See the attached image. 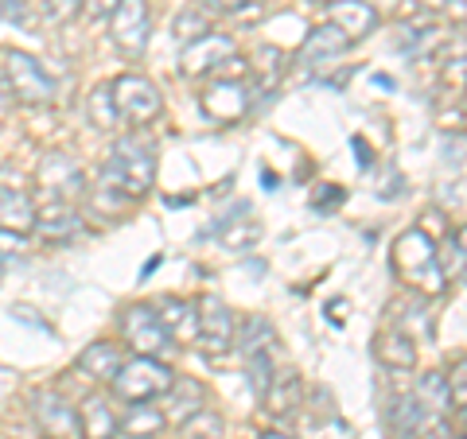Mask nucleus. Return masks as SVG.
Masks as SVG:
<instances>
[{
    "label": "nucleus",
    "mask_w": 467,
    "mask_h": 439,
    "mask_svg": "<svg viewBox=\"0 0 467 439\" xmlns=\"http://www.w3.org/2000/svg\"><path fill=\"white\" fill-rule=\"evenodd\" d=\"M101 179L113 183L117 191H125L129 199H144L152 191L156 183V152L149 140L140 137H117L113 148H109V159L101 168Z\"/></svg>",
    "instance_id": "obj_1"
},
{
    "label": "nucleus",
    "mask_w": 467,
    "mask_h": 439,
    "mask_svg": "<svg viewBox=\"0 0 467 439\" xmlns=\"http://www.w3.org/2000/svg\"><path fill=\"white\" fill-rule=\"evenodd\" d=\"M389 265H393V272H398L405 284L420 288L425 296H441V291L448 288L444 272H441V260H436V245H432V238L420 226L405 230L401 238L393 241Z\"/></svg>",
    "instance_id": "obj_2"
},
{
    "label": "nucleus",
    "mask_w": 467,
    "mask_h": 439,
    "mask_svg": "<svg viewBox=\"0 0 467 439\" xmlns=\"http://www.w3.org/2000/svg\"><path fill=\"white\" fill-rule=\"evenodd\" d=\"M171 382H175V373H171L168 362L137 354V358L121 362V370L109 377V389H113V397L137 404V401H156V397H164V393L171 389Z\"/></svg>",
    "instance_id": "obj_3"
},
{
    "label": "nucleus",
    "mask_w": 467,
    "mask_h": 439,
    "mask_svg": "<svg viewBox=\"0 0 467 439\" xmlns=\"http://www.w3.org/2000/svg\"><path fill=\"white\" fill-rule=\"evenodd\" d=\"M121 339L137 350V354L144 358H171L175 354V342L171 334L164 331V323H160L156 307L152 303H129L121 311Z\"/></svg>",
    "instance_id": "obj_4"
},
{
    "label": "nucleus",
    "mask_w": 467,
    "mask_h": 439,
    "mask_svg": "<svg viewBox=\"0 0 467 439\" xmlns=\"http://www.w3.org/2000/svg\"><path fill=\"white\" fill-rule=\"evenodd\" d=\"M149 36H152L149 0H121V5L109 12V39L129 63H137V58L149 51Z\"/></svg>",
    "instance_id": "obj_5"
},
{
    "label": "nucleus",
    "mask_w": 467,
    "mask_h": 439,
    "mask_svg": "<svg viewBox=\"0 0 467 439\" xmlns=\"http://www.w3.org/2000/svg\"><path fill=\"white\" fill-rule=\"evenodd\" d=\"M5 82L12 101H24V106H47L55 97V78L27 51H5Z\"/></svg>",
    "instance_id": "obj_6"
},
{
    "label": "nucleus",
    "mask_w": 467,
    "mask_h": 439,
    "mask_svg": "<svg viewBox=\"0 0 467 439\" xmlns=\"http://www.w3.org/2000/svg\"><path fill=\"white\" fill-rule=\"evenodd\" d=\"M109 90H113V106L121 113V121L149 125L164 109V97H160L156 82H149L144 75H117L109 82Z\"/></svg>",
    "instance_id": "obj_7"
},
{
    "label": "nucleus",
    "mask_w": 467,
    "mask_h": 439,
    "mask_svg": "<svg viewBox=\"0 0 467 439\" xmlns=\"http://www.w3.org/2000/svg\"><path fill=\"white\" fill-rule=\"evenodd\" d=\"M254 106V86L245 78H214L199 97L202 117H211L214 125H238Z\"/></svg>",
    "instance_id": "obj_8"
},
{
    "label": "nucleus",
    "mask_w": 467,
    "mask_h": 439,
    "mask_svg": "<svg viewBox=\"0 0 467 439\" xmlns=\"http://www.w3.org/2000/svg\"><path fill=\"white\" fill-rule=\"evenodd\" d=\"M39 187L51 195V202H78L90 191L86 171L78 168V159L67 152H47L39 159Z\"/></svg>",
    "instance_id": "obj_9"
},
{
    "label": "nucleus",
    "mask_w": 467,
    "mask_h": 439,
    "mask_svg": "<svg viewBox=\"0 0 467 439\" xmlns=\"http://www.w3.org/2000/svg\"><path fill=\"white\" fill-rule=\"evenodd\" d=\"M199 311V331H195V342L207 350V354H226L234 346V334H238V319L226 307V300L218 296H202L195 303Z\"/></svg>",
    "instance_id": "obj_10"
},
{
    "label": "nucleus",
    "mask_w": 467,
    "mask_h": 439,
    "mask_svg": "<svg viewBox=\"0 0 467 439\" xmlns=\"http://www.w3.org/2000/svg\"><path fill=\"white\" fill-rule=\"evenodd\" d=\"M238 55V47H234V39L226 32H211L199 36L195 43H187L180 63H183V75L187 78H207V75H223V66L230 63V58Z\"/></svg>",
    "instance_id": "obj_11"
},
{
    "label": "nucleus",
    "mask_w": 467,
    "mask_h": 439,
    "mask_svg": "<svg viewBox=\"0 0 467 439\" xmlns=\"http://www.w3.org/2000/svg\"><path fill=\"white\" fill-rule=\"evenodd\" d=\"M350 51V39L339 32L335 24H319V27H312L308 36H304V43H300V51H296V66H331L339 55H347Z\"/></svg>",
    "instance_id": "obj_12"
},
{
    "label": "nucleus",
    "mask_w": 467,
    "mask_h": 439,
    "mask_svg": "<svg viewBox=\"0 0 467 439\" xmlns=\"http://www.w3.org/2000/svg\"><path fill=\"white\" fill-rule=\"evenodd\" d=\"M36 420L51 439H78V408L58 393H36Z\"/></svg>",
    "instance_id": "obj_13"
},
{
    "label": "nucleus",
    "mask_w": 467,
    "mask_h": 439,
    "mask_svg": "<svg viewBox=\"0 0 467 439\" xmlns=\"http://www.w3.org/2000/svg\"><path fill=\"white\" fill-rule=\"evenodd\" d=\"M32 230L43 241H75L82 233V214L75 202H47L43 210H36Z\"/></svg>",
    "instance_id": "obj_14"
},
{
    "label": "nucleus",
    "mask_w": 467,
    "mask_h": 439,
    "mask_svg": "<svg viewBox=\"0 0 467 439\" xmlns=\"http://www.w3.org/2000/svg\"><path fill=\"white\" fill-rule=\"evenodd\" d=\"M327 24H335L350 43H355V39L370 36L378 27V8H370L367 0H331L327 5Z\"/></svg>",
    "instance_id": "obj_15"
},
{
    "label": "nucleus",
    "mask_w": 467,
    "mask_h": 439,
    "mask_svg": "<svg viewBox=\"0 0 467 439\" xmlns=\"http://www.w3.org/2000/svg\"><path fill=\"white\" fill-rule=\"evenodd\" d=\"M300 397H304V382H300L296 370H273L265 393H261L269 416H288L292 408L300 404Z\"/></svg>",
    "instance_id": "obj_16"
},
{
    "label": "nucleus",
    "mask_w": 467,
    "mask_h": 439,
    "mask_svg": "<svg viewBox=\"0 0 467 439\" xmlns=\"http://www.w3.org/2000/svg\"><path fill=\"white\" fill-rule=\"evenodd\" d=\"M160 323L171 334V342H195V331H199V311L192 300H180V296H168L160 300Z\"/></svg>",
    "instance_id": "obj_17"
},
{
    "label": "nucleus",
    "mask_w": 467,
    "mask_h": 439,
    "mask_svg": "<svg viewBox=\"0 0 467 439\" xmlns=\"http://www.w3.org/2000/svg\"><path fill=\"white\" fill-rule=\"evenodd\" d=\"M164 401H168L164 416L171 424H183V420H192L199 408H207V393H202V385L192 382V377H175L171 389L164 393Z\"/></svg>",
    "instance_id": "obj_18"
},
{
    "label": "nucleus",
    "mask_w": 467,
    "mask_h": 439,
    "mask_svg": "<svg viewBox=\"0 0 467 439\" xmlns=\"http://www.w3.org/2000/svg\"><path fill=\"white\" fill-rule=\"evenodd\" d=\"M386 416H389V432L398 439H417L420 432H425V424H429V408L420 404L417 397H393Z\"/></svg>",
    "instance_id": "obj_19"
},
{
    "label": "nucleus",
    "mask_w": 467,
    "mask_h": 439,
    "mask_svg": "<svg viewBox=\"0 0 467 439\" xmlns=\"http://www.w3.org/2000/svg\"><path fill=\"white\" fill-rule=\"evenodd\" d=\"M36 222V202L16 187H0V230L12 233H32Z\"/></svg>",
    "instance_id": "obj_20"
},
{
    "label": "nucleus",
    "mask_w": 467,
    "mask_h": 439,
    "mask_svg": "<svg viewBox=\"0 0 467 439\" xmlns=\"http://www.w3.org/2000/svg\"><path fill=\"white\" fill-rule=\"evenodd\" d=\"M121 350H117V342H106V339H98V342H90L78 354V370L86 373V377H94V382H109V377L121 370Z\"/></svg>",
    "instance_id": "obj_21"
},
{
    "label": "nucleus",
    "mask_w": 467,
    "mask_h": 439,
    "mask_svg": "<svg viewBox=\"0 0 467 439\" xmlns=\"http://www.w3.org/2000/svg\"><path fill=\"white\" fill-rule=\"evenodd\" d=\"M164 428H168L164 408H156L149 401H137L125 413V420H117V432H125L129 439H152V435H160Z\"/></svg>",
    "instance_id": "obj_22"
},
{
    "label": "nucleus",
    "mask_w": 467,
    "mask_h": 439,
    "mask_svg": "<svg viewBox=\"0 0 467 439\" xmlns=\"http://www.w3.org/2000/svg\"><path fill=\"white\" fill-rule=\"evenodd\" d=\"M78 435L82 439H113L117 435V416L106 397H90L78 408Z\"/></svg>",
    "instance_id": "obj_23"
},
{
    "label": "nucleus",
    "mask_w": 467,
    "mask_h": 439,
    "mask_svg": "<svg viewBox=\"0 0 467 439\" xmlns=\"http://www.w3.org/2000/svg\"><path fill=\"white\" fill-rule=\"evenodd\" d=\"M374 354L382 358L389 370H417V342L409 339L401 327H393V331H386V334H378Z\"/></svg>",
    "instance_id": "obj_24"
},
{
    "label": "nucleus",
    "mask_w": 467,
    "mask_h": 439,
    "mask_svg": "<svg viewBox=\"0 0 467 439\" xmlns=\"http://www.w3.org/2000/svg\"><path fill=\"white\" fill-rule=\"evenodd\" d=\"M86 113H90V125L101 128V133H113V128L121 125V113H117V106H113L109 82H101L90 90V97H86Z\"/></svg>",
    "instance_id": "obj_25"
},
{
    "label": "nucleus",
    "mask_w": 467,
    "mask_h": 439,
    "mask_svg": "<svg viewBox=\"0 0 467 439\" xmlns=\"http://www.w3.org/2000/svg\"><path fill=\"white\" fill-rule=\"evenodd\" d=\"M417 401L425 408H436V413H451V377L444 373H420L417 382Z\"/></svg>",
    "instance_id": "obj_26"
},
{
    "label": "nucleus",
    "mask_w": 467,
    "mask_h": 439,
    "mask_svg": "<svg viewBox=\"0 0 467 439\" xmlns=\"http://www.w3.org/2000/svg\"><path fill=\"white\" fill-rule=\"evenodd\" d=\"M211 32V20H207V12H202V5H195V8H187V12H180L175 16V24H171V36L183 43H195L199 36H207Z\"/></svg>",
    "instance_id": "obj_27"
},
{
    "label": "nucleus",
    "mask_w": 467,
    "mask_h": 439,
    "mask_svg": "<svg viewBox=\"0 0 467 439\" xmlns=\"http://www.w3.org/2000/svg\"><path fill=\"white\" fill-rule=\"evenodd\" d=\"M436 260H441V272L444 281H460L463 276V233H448L444 249H436Z\"/></svg>",
    "instance_id": "obj_28"
},
{
    "label": "nucleus",
    "mask_w": 467,
    "mask_h": 439,
    "mask_svg": "<svg viewBox=\"0 0 467 439\" xmlns=\"http://www.w3.org/2000/svg\"><path fill=\"white\" fill-rule=\"evenodd\" d=\"M269 334H273V327L265 323V319L254 315V319H245V323H242V334H234V346H238L242 354L250 358V354H257V350H265Z\"/></svg>",
    "instance_id": "obj_29"
},
{
    "label": "nucleus",
    "mask_w": 467,
    "mask_h": 439,
    "mask_svg": "<svg viewBox=\"0 0 467 439\" xmlns=\"http://www.w3.org/2000/svg\"><path fill=\"white\" fill-rule=\"evenodd\" d=\"M207 8L223 12V16L238 20V24H250V20H257L261 12H265V0H207Z\"/></svg>",
    "instance_id": "obj_30"
},
{
    "label": "nucleus",
    "mask_w": 467,
    "mask_h": 439,
    "mask_svg": "<svg viewBox=\"0 0 467 439\" xmlns=\"http://www.w3.org/2000/svg\"><path fill=\"white\" fill-rule=\"evenodd\" d=\"M180 428H183L187 439H218V435H223V420H218L211 408H199V413L192 420H183Z\"/></svg>",
    "instance_id": "obj_31"
},
{
    "label": "nucleus",
    "mask_w": 467,
    "mask_h": 439,
    "mask_svg": "<svg viewBox=\"0 0 467 439\" xmlns=\"http://www.w3.org/2000/svg\"><path fill=\"white\" fill-rule=\"evenodd\" d=\"M257 238H261V222H254V218H245L242 226H230V230L223 233V241H226L230 249H250Z\"/></svg>",
    "instance_id": "obj_32"
},
{
    "label": "nucleus",
    "mask_w": 467,
    "mask_h": 439,
    "mask_svg": "<svg viewBox=\"0 0 467 439\" xmlns=\"http://www.w3.org/2000/svg\"><path fill=\"white\" fill-rule=\"evenodd\" d=\"M245 362H250V382H254V393L261 397V393H265V385H269V377H273V362H269L265 350H257V354H250Z\"/></svg>",
    "instance_id": "obj_33"
},
{
    "label": "nucleus",
    "mask_w": 467,
    "mask_h": 439,
    "mask_svg": "<svg viewBox=\"0 0 467 439\" xmlns=\"http://www.w3.org/2000/svg\"><path fill=\"white\" fill-rule=\"evenodd\" d=\"M82 0H43V16L55 20V24H67L70 16H78Z\"/></svg>",
    "instance_id": "obj_34"
},
{
    "label": "nucleus",
    "mask_w": 467,
    "mask_h": 439,
    "mask_svg": "<svg viewBox=\"0 0 467 439\" xmlns=\"http://www.w3.org/2000/svg\"><path fill=\"white\" fill-rule=\"evenodd\" d=\"M24 249V233H12V230H0V260L16 257Z\"/></svg>",
    "instance_id": "obj_35"
},
{
    "label": "nucleus",
    "mask_w": 467,
    "mask_h": 439,
    "mask_svg": "<svg viewBox=\"0 0 467 439\" xmlns=\"http://www.w3.org/2000/svg\"><path fill=\"white\" fill-rule=\"evenodd\" d=\"M121 5V0H82V8H86V16L90 20H109V12Z\"/></svg>",
    "instance_id": "obj_36"
},
{
    "label": "nucleus",
    "mask_w": 467,
    "mask_h": 439,
    "mask_svg": "<svg viewBox=\"0 0 467 439\" xmlns=\"http://www.w3.org/2000/svg\"><path fill=\"white\" fill-rule=\"evenodd\" d=\"M0 16L12 24H27V5L24 0H0Z\"/></svg>",
    "instance_id": "obj_37"
},
{
    "label": "nucleus",
    "mask_w": 467,
    "mask_h": 439,
    "mask_svg": "<svg viewBox=\"0 0 467 439\" xmlns=\"http://www.w3.org/2000/svg\"><path fill=\"white\" fill-rule=\"evenodd\" d=\"M339 202H343V191H339V187H331L327 195L319 191V195L312 199V207H316V210H324V207H339Z\"/></svg>",
    "instance_id": "obj_38"
},
{
    "label": "nucleus",
    "mask_w": 467,
    "mask_h": 439,
    "mask_svg": "<svg viewBox=\"0 0 467 439\" xmlns=\"http://www.w3.org/2000/svg\"><path fill=\"white\" fill-rule=\"evenodd\" d=\"M350 148L358 152V164H362V168H370V148H367V140L355 137V140H350Z\"/></svg>",
    "instance_id": "obj_39"
},
{
    "label": "nucleus",
    "mask_w": 467,
    "mask_h": 439,
    "mask_svg": "<svg viewBox=\"0 0 467 439\" xmlns=\"http://www.w3.org/2000/svg\"><path fill=\"white\" fill-rule=\"evenodd\" d=\"M8 106H12V94H8V82L0 78V113H5Z\"/></svg>",
    "instance_id": "obj_40"
},
{
    "label": "nucleus",
    "mask_w": 467,
    "mask_h": 439,
    "mask_svg": "<svg viewBox=\"0 0 467 439\" xmlns=\"http://www.w3.org/2000/svg\"><path fill=\"white\" fill-rule=\"evenodd\" d=\"M417 5H420V8H448L451 0H417Z\"/></svg>",
    "instance_id": "obj_41"
},
{
    "label": "nucleus",
    "mask_w": 467,
    "mask_h": 439,
    "mask_svg": "<svg viewBox=\"0 0 467 439\" xmlns=\"http://www.w3.org/2000/svg\"><path fill=\"white\" fill-rule=\"evenodd\" d=\"M257 439H288V435H281V432H261Z\"/></svg>",
    "instance_id": "obj_42"
},
{
    "label": "nucleus",
    "mask_w": 467,
    "mask_h": 439,
    "mask_svg": "<svg viewBox=\"0 0 467 439\" xmlns=\"http://www.w3.org/2000/svg\"><path fill=\"white\" fill-rule=\"evenodd\" d=\"M367 5H370V8H378V5H389V8H393L398 0H367Z\"/></svg>",
    "instance_id": "obj_43"
},
{
    "label": "nucleus",
    "mask_w": 467,
    "mask_h": 439,
    "mask_svg": "<svg viewBox=\"0 0 467 439\" xmlns=\"http://www.w3.org/2000/svg\"><path fill=\"white\" fill-rule=\"evenodd\" d=\"M0 269H5V260H0Z\"/></svg>",
    "instance_id": "obj_44"
},
{
    "label": "nucleus",
    "mask_w": 467,
    "mask_h": 439,
    "mask_svg": "<svg viewBox=\"0 0 467 439\" xmlns=\"http://www.w3.org/2000/svg\"><path fill=\"white\" fill-rule=\"evenodd\" d=\"M47 439H51V435H47Z\"/></svg>",
    "instance_id": "obj_45"
}]
</instances>
